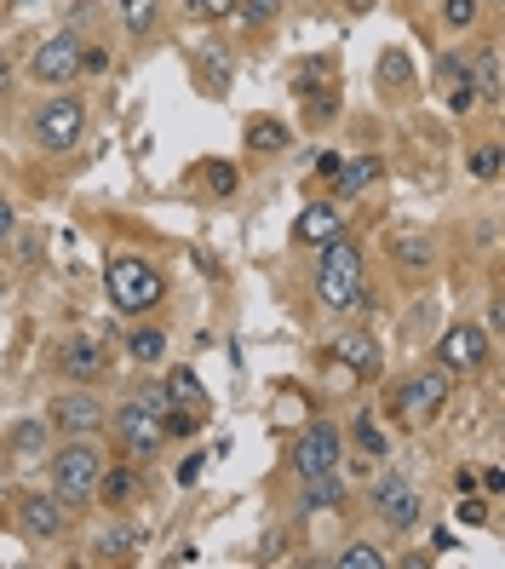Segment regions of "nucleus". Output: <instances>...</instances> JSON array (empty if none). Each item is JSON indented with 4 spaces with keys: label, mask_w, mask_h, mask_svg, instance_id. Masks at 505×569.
I'll list each match as a JSON object with an SVG mask.
<instances>
[{
    "label": "nucleus",
    "mask_w": 505,
    "mask_h": 569,
    "mask_svg": "<svg viewBox=\"0 0 505 569\" xmlns=\"http://www.w3.org/2000/svg\"><path fill=\"white\" fill-rule=\"evenodd\" d=\"M316 294L328 311H356L362 299V248L345 236L321 242V259H316Z\"/></svg>",
    "instance_id": "1"
},
{
    "label": "nucleus",
    "mask_w": 505,
    "mask_h": 569,
    "mask_svg": "<svg viewBox=\"0 0 505 569\" xmlns=\"http://www.w3.org/2000/svg\"><path fill=\"white\" fill-rule=\"evenodd\" d=\"M104 282H110V299H115L127 317H144V311H155V305H161V294H167V282H161V271L150 265V259H138V253H121V259H110Z\"/></svg>",
    "instance_id": "2"
},
{
    "label": "nucleus",
    "mask_w": 505,
    "mask_h": 569,
    "mask_svg": "<svg viewBox=\"0 0 505 569\" xmlns=\"http://www.w3.org/2000/svg\"><path fill=\"white\" fill-rule=\"evenodd\" d=\"M98 478H104V455H98L87 437H75V443H64V449L52 455V495L64 506L92 500L98 495Z\"/></svg>",
    "instance_id": "3"
},
{
    "label": "nucleus",
    "mask_w": 505,
    "mask_h": 569,
    "mask_svg": "<svg viewBox=\"0 0 505 569\" xmlns=\"http://www.w3.org/2000/svg\"><path fill=\"white\" fill-rule=\"evenodd\" d=\"M293 472L299 478H321V472H339V460H345V437H339V425L333 420H311L305 432L293 437Z\"/></svg>",
    "instance_id": "4"
},
{
    "label": "nucleus",
    "mask_w": 505,
    "mask_h": 569,
    "mask_svg": "<svg viewBox=\"0 0 505 569\" xmlns=\"http://www.w3.org/2000/svg\"><path fill=\"white\" fill-rule=\"evenodd\" d=\"M80 133H87V110H80L75 98H52V104L35 115V145H40V150H52V156L75 150V145H80Z\"/></svg>",
    "instance_id": "5"
},
{
    "label": "nucleus",
    "mask_w": 505,
    "mask_h": 569,
    "mask_svg": "<svg viewBox=\"0 0 505 569\" xmlns=\"http://www.w3.org/2000/svg\"><path fill=\"white\" fill-rule=\"evenodd\" d=\"M115 437H121V449H127V455H144V460H150L161 443H167V420L150 415L138 397H127V403L115 409Z\"/></svg>",
    "instance_id": "6"
},
{
    "label": "nucleus",
    "mask_w": 505,
    "mask_h": 569,
    "mask_svg": "<svg viewBox=\"0 0 505 569\" xmlns=\"http://www.w3.org/2000/svg\"><path fill=\"white\" fill-rule=\"evenodd\" d=\"M449 369H419L408 385L396 392V415L402 420H437L442 409H449Z\"/></svg>",
    "instance_id": "7"
},
{
    "label": "nucleus",
    "mask_w": 505,
    "mask_h": 569,
    "mask_svg": "<svg viewBox=\"0 0 505 569\" xmlns=\"http://www.w3.org/2000/svg\"><path fill=\"white\" fill-rule=\"evenodd\" d=\"M12 518H17V530H24L29 541H58L70 530V506L64 500H52V495H12Z\"/></svg>",
    "instance_id": "8"
},
{
    "label": "nucleus",
    "mask_w": 505,
    "mask_h": 569,
    "mask_svg": "<svg viewBox=\"0 0 505 569\" xmlns=\"http://www.w3.org/2000/svg\"><path fill=\"white\" fill-rule=\"evenodd\" d=\"M35 81L40 87H70V81L80 75V35H70V29H58L52 40H40L35 47Z\"/></svg>",
    "instance_id": "9"
},
{
    "label": "nucleus",
    "mask_w": 505,
    "mask_h": 569,
    "mask_svg": "<svg viewBox=\"0 0 505 569\" xmlns=\"http://www.w3.org/2000/svg\"><path fill=\"white\" fill-rule=\"evenodd\" d=\"M437 362L449 374H477L482 362H489V334H482L477 322H454V329L442 334V345H437Z\"/></svg>",
    "instance_id": "10"
},
{
    "label": "nucleus",
    "mask_w": 505,
    "mask_h": 569,
    "mask_svg": "<svg viewBox=\"0 0 505 569\" xmlns=\"http://www.w3.org/2000/svg\"><path fill=\"white\" fill-rule=\"evenodd\" d=\"M374 512L391 523V530H414L419 523V490L408 478H396V472H386L374 483Z\"/></svg>",
    "instance_id": "11"
},
{
    "label": "nucleus",
    "mask_w": 505,
    "mask_h": 569,
    "mask_svg": "<svg viewBox=\"0 0 505 569\" xmlns=\"http://www.w3.org/2000/svg\"><path fill=\"white\" fill-rule=\"evenodd\" d=\"M52 425L70 437H92L98 425H104V403L92 392H70V397H52Z\"/></svg>",
    "instance_id": "12"
},
{
    "label": "nucleus",
    "mask_w": 505,
    "mask_h": 569,
    "mask_svg": "<svg viewBox=\"0 0 505 569\" xmlns=\"http://www.w3.org/2000/svg\"><path fill=\"white\" fill-rule=\"evenodd\" d=\"M437 92L449 98V110H454V115H466V110L477 104L471 58H459V52H442V58H437Z\"/></svg>",
    "instance_id": "13"
},
{
    "label": "nucleus",
    "mask_w": 505,
    "mask_h": 569,
    "mask_svg": "<svg viewBox=\"0 0 505 569\" xmlns=\"http://www.w3.org/2000/svg\"><path fill=\"white\" fill-rule=\"evenodd\" d=\"M58 369H64L75 385H98V380H104V369H110V357H104V345H98V339H64Z\"/></svg>",
    "instance_id": "14"
},
{
    "label": "nucleus",
    "mask_w": 505,
    "mask_h": 569,
    "mask_svg": "<svg viewBox=\"0 0 505 569\" xmlns=\"http://www.w3.org/2000/svg\"><path fill=\"white\" fill-rule=\"evenodd\" d=\"M333 362H345L356 380H374L379 369H386V362H379L374 334H362V329H351V334H339V339H333Z\"/></svg>",
    "instance_id": "15"
},
{
    "label": "nucleus",
    "mask_w": 505,
    "mask_h": 569,
    "mask_svg": "<svg viewBox=\"0 0 505 569\" xmlns=\"http://www.w3.org/2000/svg\"><path fill=\"white\" fill-rule=\"evenodd\" d=\"M333 236H345V225H339V208H328V201H311L293 225V242H305V248H321Z\"/></svg>",
    "instance_id": "16"
},
{
    "label": "nucleus",
    "mask_w": 505,
    "mask_h": 569,
    "mask_svg": "<svg viewBox=\"0 0 505 569\" xmlns=\"http://www.w3.org/2000/svg\"><path fill=\"white\" fill-rule=\"evenodd\" d=\"M138 546H150V535H144V530H132V523H110V530H98V535H92V553L104 558V564L132 558Z\"/></svg>",
    "instance_id": "17"
},
{
    "label": "nucleus",
    "mask_w": 505,
    "mask_h": 569,
    "mask_svg": "<svg viewBox=\"0 0 505 569\" xmlns=\"http://www.w3.org/2000/svg\"><path fill=\"white\" fill-rule=\"evenodd\" d=\"M7 455H17V460H47L52 455L47 420H17L12 432H7Z\"/></svg>",
    "instance_id": "18"
},
{
    "label": "nucleus",
    "mask_w": 505,
    "mask_h": 569,
    "mask_svg": "<svg viewBox=\"0 0 505 569\" xmlns=\"http://www.w3.org/2000/svg\"><path fill=\"white\" fill-rule=\"evenodd\" d=\"M379 178V161L374 156H356V161H339V173H333V190H339V201H351V196H362Z\"/></svg>",
    "instance_id": "19"
},
{
    "label": "nucleus",
    "mask_w": 505,
    "mask_h": 569,
    "mask_svg": "<svg viewBox=\"0 0 505 569\" xmlns=\"http://www.w3.org/2000/svg\"><path fill=\"white\" fill-rule=\"evenodd\" d=\"M288 145H293V133L281 127L276 115H253V121H248V150L270 156V150H288Z\"/></svg>",
    "instance_id": "20"
},
{
    "label": "nucleus",
    "mask_w": 505,
    "mask_h": 569,
    "mask_svg": "<svg viewBox=\"0 0 505 569\" xmlns=\"http://www.w3.org/2000/svg\"><path fill=\"white\" fill-rule=\"evenodd\" d=\"M167 403H173V409L207 415V392H201V380H195L190 369H173V374H167Z\"/></svg>",
    "instance_id": "21"
},
{
    "label": "nucleus",
    "mask_w": 505,
    "mask_h": 569,
    "mask_svg": "<svg viewBox=\"0 0 505 569\" xmlns=\"http://www.w3.org/2000/svg\"><path fill=\"white\" fill-rule=\"evenodd\" d=\"M195 70H201V87H207L213 98L230 87V52L225 47H201L195 52Z\"/></svg>",
    "instance_id": "22"
},
{
    "label": "nucleus",
    "mask_w": 505,
    "mask_h": 569,
    "mask_svg": "<svg viewBox=\"0 0 505 569\" xmlns=\"http://www.w3.org/2000/svg\"><path fill=\"white\" fill-rule=\"evenodd\" d=\"M345 500V483H339V472H321V478H305V512H328V506Z\"/></svg>",
    "instance_id": "23"
},
{
    "label": "nucleus",
    "mask_w": 505,
    "mask_h": 569,
    "mask_svg": "<svg viewBox=\"0 0 505 569\" xmlns=\"http://www.w3.org/2000/svg\"><path fill=\"white\" fill-rule=\"evenodd\" d=\"M391 259H396L402 271H426V265H431V242L414 236V231H396V236H391Z\"/></svg>",
    "instance_id": "24"
},
{
    "label": "nucleus",
    "mask_w": 505,
    "mask_h": 569,
    "mask_svg": "<svg viewBox=\"0 0 505 569\" xmlns=\"http://www.w3.org/2000/svg\"><path fill=\"white\" fill-rule=\"evenodd\" d=\"M195 178H201V190H207L213 201L236 196V185H241V173L230 168V161H201V168H195Z\"/></svg>",
    "instance_id": "25"
},
{
    "label": "nucleus",
    "mask_w": 505,
    "mask_h": 569,
    "mask_svg": "<svg viewBox=\"0 0 505 569\" xmlns=\"http://www.w3.org/2000/svg\"><path fill=\"white\" fill-rule=\"evenodd\" d=\"M471 81H477V98H500V92H505V81H500V47H494V40L477 52Z\"/></svg>",
    "instance_id": "26"
},
{
    "label": "nucleus",
    "mask_w": 505,
    "mask_h": 569,
    "mask_svg": "<svg viewBox=\"0 0 505 569\" xmlns=\"http://www.w3.org/2000/svg\"><path fill=\"white\" fill-rule=\"evenodd\" d=\"M351 437H356V449L368 455V460H386V455H391V443H386V432H379V420H374L368 409L351 420Z\"/></svg>",
    "instance_id": "27"
},
{
    "label": "nucleus",
    "mask_w": 505,
    "mask_h": 569,
    "mask_svg": "<svg viewBox=\"0 0 505 569\" xmlns=\"http://www.w3.org/2000/svg\"><path fill=\"white\" fill-rule=\"evenodd\" d=\"M127 351H132V362H161V357H167V334H161V329H132Z\"/></svg>",
    "instance_id": "28"
},
{
    "label": "nucleus",
    "mask_w": 505,
    "mask_h": 569,
    "mask_svg": "<svg viewBox=\"0 0 505 569\" xmlns=\"http://www.w3.org/2000/svg\"><path fill=\"white\" fill-rule=\"evenodd\" d=\"M414 81V64H408V52L402 47H391L386 58H379V87H391V92H402Z\"/></svg>",
    "instance_id": "29"
},
{
    "label": "nucleus",
    "mask_w": 505,
    "mask_h": 569,
    "mask_svg": "<svg viewBox=\"0 0 505 569\" xmlns=\"http://www.w3.org/2000/svg\"><path fill=\"white\" fill-rule=\"evenodd\" d=\"M333 569H386V553H379L374 541H351L345 553L333 558Z\"/></svg>",
    "instance_id": "30"
},
{
    "label": "nucleus",
    "mask_w": 505,
    "mask_h": 569,
    "mask_svg": "<svg viewBox=\"0 0 505 569\" xmlns=\"http://www.w3.org/2000/svg\"><path fill=\"white\" fill-rule=\"evenodd\" d=\"M155 12H161V0H121V24H127L132 35H150Z\"/></svg>",
    "instance_id": "31"
},
{
    "label": "nucleus",
    "mask_w": 505,
    "mask_h": 569,
    "mask_svg": "<svg viewBox=\"0 0 505 569\" xmlns=\"http://www.w3.org/2000/svg\"><path fill=\"white\" fill-rule=\"evenodd\" d=\"M132 490H138L132 472H110V466H104V478H98V495H104L110 506H127V500H132Z\"/></svg>",
    "instance_id": "32"
},
{
    "label": "nucleus",
    "mask_w": 505,
    "mask_h": 569,
    "mask_svg": "<svg viewBox=\"0 0 505 569\" xmlns=\"http://www.w3.org/2000/svg\"><path fill=\"white\" fill-rule=\"evenodd\" d=\"M236 12L248 17L253 29H265V24H276V12H281V0H236Z\"/></svg>",
    "instance_id": "33"
},
{
    "label": "nucleus",
    "mask_w": 505,
    "mask_h": 569,
    "mask_svg": "<svg viewBox=\"0 0 505 569\" xmlns=\"http://www.w3.org/2000/svg\"><path fill=\"white\" fill-rule=\"evenodd\" d=\"M471 173L482 178V185H494V178H500V150H494V145L471 150Z\"/></svg>",
    "instance_id": "34"
},
{
    "label": "nucleus",
    "mask_w": 505,
    "mask_h": 569,
    "mask_svg": "<svg viewBox=\"0 0 505 569\" xmlns=\"http://www.w3.org/2000/svg\"><path fill=\"white\" fill-rule=\"evenodd\" d=\"M442 17H449V29H471L477 24V0H449Z\"/></svg>",
    "instance_id": "35"
},
{
    "label": "nucleus",
    "mask_w": 505,
    "mask_h": 569,
    "mask_svg": "<svg viewBox=\"0 0 505 569\" xmlns=\"http://www.w3.org/2000/svg\"><path fill=\"white\" fill-rule=\"evenodd\" d=\"M138 403H144L150 415H161V420L173 415V403H167V385H144V392H138Z\"/></svg>",
    "instance_id": "36"
},
{
    "label": "nucleus",
    "mask_w": 505,
    "mask_h": 569,
    "mask_svg": "<svg viewBox=\"0 0 505 569\" xmlns=\"http://www.w3.org/2000/svg\"><path fill=\"white\" fill-rule=\"evenodd\" d=\"M454 518L466 523V530H482V523H489V506H482V500H471V495H466V500H459V512H454Z\"/></svg>",
    "instance_id": "37"
},
{
    "label": "nucleus",
    "mask_w": 505,
    "mask_h": 569,
    "mask_svg": "<svg viewBox=\"0 0 505 569\" xmlns=\"http://www.w3.org/2000/svg\"><path fill=\"white\" fill-rule=\"evenodd\" d=\"M201 466H207V455H201V449H190L185 460H178V483H185V490H190V483L201 478Z\"/></svg>",
    "instance_id": "38"
},
{
    "label": "nucleus",
    "mask_w": 505,
    "mask_h": 569,
    "mask_svg": "<svg viewBox=\"0 0 505 569\" xmlns=\"http://www.w3.org/2000/svg\"><path fill=\"white\" fill-rule=\"evenodd\" d=\"M190 12H195V17H230L236 0H190Z\"/></svg>",
    "instance_id": "39"
},
{
    "label": "nucleus",
    "mask_w": 505,
    "mask_h": 569,
    "mask_svg": "<svg viewBox=\"0 0 505 569\" xmlns=\"http://www.w3.org/2000/svg\"><path fill=\"white\" fill-rule=\"evenodd\" d=\"M80 70L104 75V70H110V52H104V47H80Z\"/></svg>",
    "instance_id": "40"
},
{
    "label": "nucleus",
    "mask_w": 505,
    "mask_h": 569,
    "mask_svg": "<svg viewBox=\"0 0 505 569\" xmlns=\"http://www.w3.org/2000/svg\"><path fill=\"white\" fill-rule=\"evenodd\" d=\"M12 231H17V213H12V201L0 196V248H7V242H12Z\"/></svg>",
    "instance_id": "41"
},
{
    "label": "nucleus",
    "mask_w": 505,
    "mask_h": 569,
    "mask_svg": "<svg viewBox=\"0 0 505 569\" xmlns=\"http://www.w3.org/2000/svg\"><path fill=\"white\" fill-rule=\"evenodd\" d=\"M482 490H489V495H505V472H500V466H489V472H482Z\"/></svg>",
    "instance_id": "42"
},
{
    "label": "nucleus",
    "mask_w": 505,
    "mask_h": 569,
    "mask_svg": "<svg viewBox=\"0 0 505 569\" xmlns=\"http://www.w3.org/2000/svg\"><path fill=\"white\" fill-rule=\"evenodd\" d=\"M316 173H321V178H333V173H339V156H333V150H321V156H316Z\"/></svg>",
    "instance_id": "43"
},
{
    "label": "nucleus",
    "mask_w": 505,
    "mask_h": 569,
    "mask_svg": "<svg viewBox=\"0 0 505 569\" xmlns=\"http://www.w3.org/2000/svg\"><path fill=\"white\" fill-rule=\"evenodd\" d=\"M345 12H351V17H362V12H374V0H345Z\"/></svg>",
    "instance_id": "44"
},
{
    "label": "nucleus",
    "mask_w": 505,
    "mask_h": 569,
    "mask_svg": "<svg viewBox=\"0 0 505 569\" xmlns=\"http://www.w3.org/2000/svg\"><path fill=\"white\" fill-rule=\"evenodd\" d=\"M7 81H12V64H7V58H0V87H7Z\"/></svg>",
    "instance_id": "45"
},
{
    "label": "nucleus",
    "mask_w": 505,
    "mask_h": 569,
    "mask_svg": "<svg viewBox=\"0 0 505 569\" xmlns=\"http://www.w3.org/2000/svg\"><path fill=\"white\" fill-rule=\"evenodd\" d=\"M17 7H24V0H17Z\"/></svg>",
    "instance_id": "46"
}]
</instances>
